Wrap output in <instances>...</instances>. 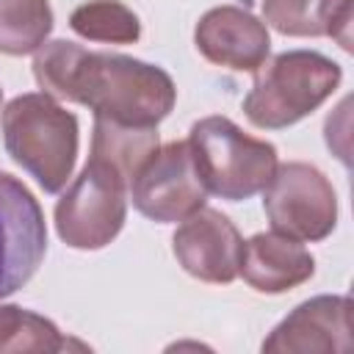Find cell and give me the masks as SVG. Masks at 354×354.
I'll return each instance as SVG.
<instances>
[{
    "mask_svg": "<svg viewBox=\"0 0 354 354\" xmlns=\"http://www.w3.org/2000/svg\"><path fill=\"white\" fill-rule=\"evenodd\" d=\"M0 102H3V88H0Z\"/></svg>",
    "mask_w": 354,
    "mask_h": 354,
    "instance_id": "18",
    "label": "cell"
},
{
    "mask_svg": "<svg viewBox=\"0 0 354 354\" xmlns=\"http://www.w3.org/2000/svg\"><path fill=\"white\" fill-rule=\"evenodd\" d=\"M263 207L274 232L293 241H324L337 224V196L329 177L304 160L277 163L263 188Z\"/></svg>",
    "mask_w": 354,
    "mask_h": 354,
    "instance_id": "6",
    "label": "cell"
},
{
    "mask_svg": "<svg viewBox=\"0 0 354 354\" xmlns=\"http://www.w3.org/2000/svg\"><path fill=\"white\" fill-rule=\"evenodd\" d=\"M3 144L47 194H58L77 160V116L44 91L14 97L3 108Z\"/></svg>",
    "mask_w": 354,
    "mask_h": 354,
    "instance_id": "2",
    "label": "cell"
},
{
    "mask_svg": "<svg viewBox=\"0 0 354 354\" xmlns=\"http://www.w3.org/2000/svg\"><path fill=\"white\" fill-rule=\"evenodd\" d=\"M194 44L205 61L232 72H257L271 50L266 22L249 6H216L205 11L194 28Z\"/></svg>",
    "mask_w": 354,
    "mask_h": 354,
    "instance_id": "10",
    "label": "cell"
},
{
    "mask_svg": "<svg viewBox=\"0 0 354 354\" xmlns=\"http://www.w3.org/2000/svg\"><path fill=\"white\" fill-rule=\"evenodd\" d=\"M238 274L257 293H288L315 274V260L301 241L282 232H257L243 241Z\"/></svg>",
    "mask_w": 354,
    "mask_h": 354,
    "instance_id": "12",
    "label": "cell"
},
{
    "mask_svg": "<svg viewBox=\"0 0 354 354\" xmlns=\"http://www.w3.org/2000/svg\"><path fill=\"white\" fill-rule=\"evenodd\" d=\"M171 252L194 279L230 285L241 271L243 238L221 210L199 207L171 235Z\"/></svg>",
    "mask_w": 354,
    "mask_h": 354,
    "instance_id": "9",
    "label": "cell"
},
{
    "mask_svg": "<svg viewBox=\"0 0 354 354\" xmlns=\"http://www.w3.org/2000/svg\"><path fill=\"white\" fill-rule=\"evenodd\" d=\"M263 351L274 354H313V351H348L351 348V299L348 296H313L288 313L274 332L263 340Z\"/></svg>",
    "mask_w": 354,
    "mask_h": 354,
    "instance_id": "11",
    "label": "cell"
},
{
    "mask_svg": "<svg viewBox=\"0 0 354 354\" xmlns=\"http://www.w3.org/2000/svg\"><path fill=\"white\" fill-rule=\"evenodd\" d=\"M53 30V8L47 0H0V53H36Z\"/></svg>",
    "mask_w": 354,
    "mask_h": 354,
    "instance_id": "15",
    "label": "cell"
},
{
    "mask_svg": "<svg viewBox=\"0 0 354 354\" xmlns=\"http://www.w3.org/2000/svg\"><path fill=\"white\" fill-rule=\"evenodd\" d=\"M263 17L282 36H332L351 50V0H263Z\"/></svg>",
    "mask_w": 354,
    "mask_h": 354,
    "instance_id": "13",
    "label": "cell"
},
{
    "mask_svg": "<svg viewBox=\"0 0 354 354\" xmlns=\"http://www.w3.org/2000/svg\"><path fill=\"white\" fill-rule=\"evenodd\" d=\"M127 185L102 163L91 160L55 202L58 238L83 252L108 246L124 227Z\"/></svg>",
    "mask_w": 354,
    "mask_h": 354,
    "instance_id": "5",
    "label": "cell"
},
{
    "mask_svg": "<svg viewBox=\"0 0 354 354\" xmlns=\"http://www.w3.org/2000/svg\"><path fill=\"white\" fill-rule=\"evenodd\" d=\"M127 191L133 207L158 224L183 221L205 207L207 199V188L196 171L188 138L158 147L133 174Z\"/></svg>",
    "mask_w": 354,
    "mask_h": 354,
    "instance_id": "7",
    "label": "cell"
},
{
    "mask_svg": "<svg viewBox=\"0 0 354 354\" xmlns=\"http://www.w3.org/2000/svg\"><path fill=\"white\" fill-rule=\"evenodd\" d=\"M66 346L50 318L17 304H0V354H53Z\"/></svg>",
    "mask_w": 354,
    "mask_h": 354,
    "instance_id": "16",
    "label": "cell"
},
{
    "mask_svg": "<svg viewBox=\"0 0 354 354\" xmlns=\"http://www.w3.org/2000/svg\"><path fill=\"white\" fill-rule=\"evenodd\" d=\"M343 69L315 50H288L254 72L243 100L246 119L260 130H282L321 108L340 86Z\"/></svg>",
    "mask_w": 354,
    "mask_h": 354,
    "instance_id": "3",
    "label": "cell"
},
{
    "mask_svg": "<svg viewBox=\"0 0 354 354\" xmlns=\"http://www.w3.org/2000/svg\"><path fill=\"white\" fill-rule=\"evenodd\" d=\"M160 147L158 127L122 124L113 119L94 116L91 133V160L108 166L124 185H130L133 174L147 163V158Z\"/></svg>",
    "mask_w": 354,
    "mask_h": 354,
    "instance_id": "14",
    "label": "cell"
},
{
    "mask_svg": "<svg viewBox=\"0 0 354 354\" xmlns=\"http://www.w3.org/2000/svg\"><path fill=\"white\" fill-rule=\"evenodd\" d=\"M47 252L39 199L25 183L0 169V299L25 288Z\"/></svg>",
    "mask_w": 354,
    "mask_h": 354,
    "instance_id": "8",
    "label": "cell"
},
{
    "mask_svg": "<svg viewBox=\"0 0 354 354\" xmlns=\"http://www.w3.org/2000/svg\"><path fill=\"white\" fill-rule=\"evenodd\" d=\"M69 28L88 41L133 44L141 36V22L133 8L119 0H88L69 14Z\"/></svg>",
    "mask_w": 354,
    "mask_h": 354,
    "instance_id": "17",
    "label": "cell"
},
{
    "mask_svg": "<svg viewBox=\"0 0 354 354\" xmlns=\"http://www.w3.org/2000/svg\"><path fill=\"white\" fill-rule=\"evenodd\" d=\"M188 147L207 194L227 202H243L260 194L279 163L271 141L243 133L227 116H205L194 122Z\"/></svg>",
    "mask_w": 354,
    "mask_h": 354,
    "instance_id": "4",
    "label": "cell"
},
{
    "mask_svg": "<svg viewBox=\"0 0 354 354\" xmlns=\"http://www.w3.org/2000/svg\"><path fill=\"white\" fill-rule=\"evenodd\" d=\"M69 102L86 105L94 111V116L122 124L158 127V122L171 113L177 88L169 72L155 64L122 53L83 50L75 69Z\"/></svg>",
    "mask_w": 354,
    "mask_h": 354,
    "instance_id": "1",
    "label": "cell"
}]
</instances>
